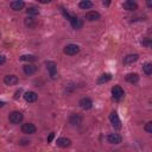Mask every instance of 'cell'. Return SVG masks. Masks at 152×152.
<instances>
[{"instance_id": "19", "label": "cell", "mask_w": 152, "mask_h": 152, "mask_svg": "<svg viewBox=\"0 0 152 152\" xmlns=\"http://www.w3.org/2000/svg\"><path fill=\"white\" fill-rule=\"evenodd\" d=\"M69 122H70L71 125H74V126L80 125V124L82 122V116L78 115V114H72V115L70 116V119H69Z\"/></svg>"}, {"instance_id": "13", "label": "cell", "mask_w": 152, "mask_h": 152, "mask_svg": "<svg viewBox=\"0 0 152 152\" xmlns=\"http://www.w3.org/2000/svg\"><path fill=\"white\" fill-rule=\"evenodd\" d=\"M24 6H25V2L21 0H14L11 2V8L13 11H20L24 8Z\"/></svg>"}, {"instance_id": "27", "label": "cell", "mask_w": 152, "mask_h": 152, "mask_svg": "<svg viewBox=\"0 0 152 152\" xmlns=\"http://www.w3.org/2000/svg\"><path fill=\"white\" fill-rule=\"evenodd\" d=\"M53 137H55V133H50V135L48 137V142H51L52 139H53Z\"/></svg>"}, {"instance_id": "7", "label": "cell", "mask_w": 152, "mask_h": 152, "mask_svg": "<svg viewBox=\"0 0 152 152\" xmlns=\"http://www.w3.org/2000/svg\"><path fill=\"white\" fill-rule=\"evenodd\" d=\"M36 126L33 125V124H31V122H27V124H24L23 126H21V131H23V133H26V134H33V133H36Z\"/></svg>"}, {"instance_id": "15", "label": "cell", "mask_w": 152, "mask_h": 152, "mask_svg": "<svg viewBox=\"0 0 152 152\" xmlns=\"http://www.w3.org/2000/svg\"><path fill=\"white\" fill-rule=\"evenodd\" d=\"M37 97H38V95L34 91H26L24 94V99L26 102H34L37 100Z\"/></svg>"}, {"instance_id": "8", "label": "cell", "mask_w": 152, "mask_h": 152, "mask_svg": "<svg viewBox=\"0 0 152 152\" xmlns=\"http://www.w3.org/2000/svg\"><path fill=\"white\" fill-rule=\"evenodd\" d=\"M78 104H80V107L82 108V109H90L91 108V106H93V101L89 99V97H82L81 100H80V102H78Z\"/></svg>"}, {"instance_id": "28", "label": "cell", "mask_w": 152, "mask_h": 152, "mask_svg": "<svg viewBox=\"0 0 152 152\" xmlns=\"http://www.w3.org/2000/svg\"><path fill=\"white\" fill-rule=\"evenodd\" d=\"M5 62H6V58H5V56L0 55V65H1V64H4Z\"/></svg>"}, {"instance_id": "24", "label": "cell", "mask_w": 152, "mask_h": 152, "mask_svg": "<svg viewBox=\"0 0 152 152\" xmlns=\"http://www.w3.org/2000/svg\"><path fill=\"white\" fill-rule=\"evenodd\" d=\"M27 14L37 15V14H39V10H38L37 7H34V6H31V7H28V8H27Z\"/></svg>"}, {"instance_id": "12", "label": "cell", "mask_w": 152, "mask_h": 152, "mask_svg": "<svg viewBox=\"0 0 152 152\" xmlns=\"http://www.w3.org/2000/svg\"><path fill=\"white\" fill-rule=\"evenodd\" d=\"M100 13L96 12V11H90V12H87L86 13V19L89 20V21H95V20H99L100 19Z\"/></svg>"}, {"instance_id": "32", "label": "cell", "mask_w": 152, "mask_h": 152, "mask_svg": "<svg viewBox=\"0 0 152 152\" xmlns=\"http://www.w3.org/2000/svg\"><path fill=\"white\" fill-rule=\"evenodd\" d=\"M2 106H4V102H1V101H0V107H2Z\"/></svg>"}, {"instance_id": "21", "label": "cell", "mask_w": 152, "mask_h": 152, "mask_svg": "<svg viewBox=\"0 0 152 152\" xmlns=\"http://www.w3.org/2000/svg\"><path fill=\"white\" fill-rule=\"evenodd\" d=\"M112 80V75L110 74H102L100 77H99V80H97V83H106V82H109Z\"/></svg>"}, {"instance_id": "9", "label": "cell", "mask_w": 152, "mask_h": 152, "mask_svg": "<svg viewBox=\"0 0 152 152\" xmlns=\"http://www.w3.org/2000/svg\"><path fill=\"white\" fill-rule=\"evenodd\" d=\"M107 140H108V142H110V144H120V142L122 141V138H121V135H119L118 133H110V134H108Z\"/></svg>"}, {"instance_id": "29", "label": "cell", "mask_w": 152, "mask_h": 152, "mask_svg": "<svg viewBox=\"0 0 152 152\" xmlns=\"http://www.w3.org/2000/svg\"><path fill=\"white\" fill-rule=\"evenodd\" d=\"M141 44H144V45H146V46H150V45H151V43H150L148 40H144V42H141Z\"/></svg>"}, {"instance_id": "22", "label": "cell", "mask_w": 152, "mask_h": 152, "mask_svg": "<svg viewBox=\"0 0 152 152\" xmlns=\"http://www.w3.org/2000/svg\"><path fill=\"white\" fill-rule=\"evenodd\" d=\"M25 25L28 26V27H34L37 25V20L33 18V17H27L25 19Z\"/></svg>"}, {"instance_id": "17", "label": "cell", "mask_w": 152, "mask_h": 152, "mask_svg": "<svg viewBox=\"0 0 152 152\" xmlns=\"http://www.w3.org/2000/svg\"><path fill=\"white\" fill-rule=\"evenodd\" d=\"M126 81H127L128 83H132V84L138 83L139 76H138V74H135V72H129V74L126 75Z\"/></svg>"}, {"instance_id": "31", "label": "cell", "mask_w": 152, "mask_h": 152, "mask_svg": "<svg viewBox=\"0 0 152 152\" xmlns=\"http://www.w3.org/2000/svg\"><path fill=\"white\" fill-rule=\"evenodd\" d=\"M147 6H148V7H151V6H152V4H151V1H147Z\"/></svg>"}, {"instance_id": "3", "label": "cell", "mask_w": 152, "mask_h": 152, "mask_svg": "<svg viewBox=\"0 0 152 152\" xmlns=\"http://www.w3.org/2000/svg\"><path fill=\"white\" fill-rule=\"evenodd\" d=\"M63 52H64L65 55H68V56H74V55H76V53L80 52V46L76 45V44H68V45L64 48Z\"/></svg>"}, {"instance_id": "11", "label": "cell", "mask_w": 152, "mask_h": 152, "mask_svg": "<svg viewBox=\"0 0 152 152\" xmlns=\"http://www.w3.org/2000/svg\"><path fill=\"white\" fill-rule=\"evenodd\" d=\"M122 7L125 10H127V11H135L138 8V4L135 1H133V0H127V1H125L122 4Z\"/></svg>"}, {"instance_id": "18", "label": "cell", "mask_w": 152, "mask_h": 152, "mask_svg": "<svg viewBox=\"0 0 152 152\" xmlns=\"http://www.w3.org/2000/svg\"><path fill=\"white\" fill-rule=\"evenodd\" d=\"M57 145L59 147L65 148V147H69L71 145V140L69 138H59V139H57Z\"/></svg>"}, {"instance_id": "10", "label": "cell", "mask_w": 152, "mask_h": 152, "mask_svg": "<svg viewBox=\"0 0 152 152\" xmlns=\"http://www.w3.org/2000/svg\"><path fill=\"white\" fill-rule=\"evenodd\" d=\"M18 77L15 76V75H6L5 77H4V82H5V84H7V86H14V84H17L18 83Z\"/></svg>"}, {"instance_id": "20", "label": "cell", "mask_w": 152, "mask_h": 152, "mask_svg": "<svg viewBox=\"0 0 152 152\" xmlns=\"http://www.w3.org/2000/svg\"><path fill=\"white\" fill-rule=\"evenodd\" d=\"M78 6H80L82 10H89V8L93 7V2L89 1V0H82V1H80Z\"/></svg>"}, {"instance_id": "30", "label": "cell", "mask_w": 152, "mask_h": 152, "mask_svg": "<svg viewBox=\"0 0 152 152\" xmlns=\"http://www.w3.org/2000/svg\"><path fill=\"white\" fill-rule=\"evenodd\" d=\"M30 141H27V140H20V145H27Z\"/></svg>"}, {"instance_id": "4", "label": "cell", "mask_w": 152, "mask_h": 152, "mask_svg": "<svg viewBox=\"0 0 152 152\" xmlns=\"http://www.w3.org/2000/svg\"><path fill=\"white\" fill-rule=\"evenodd\" d=\"M45 65H46V69L50 72L51 78H53V80L57 78L58 77V75H57V64L55 62H52V61H49V62L45 63Z\"/></svg>"}, {"instance_id": "25", "label": "cell", "mask_w": 152, "mask_h": 152, "mask_svg": "<svg viewBox=\"0 0 152 152\" xmlns=\"http://www.w3.org/2000/svg\"><path fill=\"white\" fill-rule=\"evenodd\" d=\"M20 59H21V61H28V62H34V61H36V57H34V56H32V55H23V56L20 57Z\"/></svg>"}, {"instance_id": "2", "label": "cell", "mask_w": 152, "mask_h": 152, "mask_svg": "<svg viewBox=\"0 0 152 152\" xmlns=\"http://www.w3.org/2000/svg\"><path fill=\"white\" fill-rule=\"evenodd\" d=\"M23 119H24L23 114H21L20 112H18V110H13V112L10 113V115H8L10 122H11V124H14V125L20 124V122L23 121Z\"/></svg>"}, {"instance_id": "5", "label": "cell", "mask_w": 152, "mask_h": 152, "mask_svg": "<svg viewBox=\"0 0 152 152\" xmlns=\"http://www.w3.org/2000/svg\"><path fill=\"white\" fill-rule=\"evenodd\" d=\"M109 120L112 122V126L115 128V129H120L121 128V121L119 119V115L116 112H112L109 114Z\"/></svg>"}, {"instance_id": "26", "label": "cell", "mask_w": 152, "mask_h": 152, "mask_svg": "<svg viewBox=\"0 0 152 152\" xmlns=\"http://www.w3.org/2000/svg\"><path fill=\"white\" fill-rule=\"evenodd\" d=\"M145 131H146L147 133H152V122H151V121H148V122L146 124V126H145Z\"/></svg>"}, {"instance_id": "14", "label": "cell", "mask_w": 152, "mask_h": 152, "mask_svg": "<svg viewBox=\"0 0 152 152\" xmlns=\"http://www.w3.org/2000/svg\"><path fill=\"white\" fill-rule=\"evenodd\" d=\"M139 58V56L137 53H131V55H127L125 58H124V64H132L134 62H137Z\"/></svg>"}, {"instance_id": "16", "label": "cell", "mask_w": 152, "mask_h": 152, "mask_svg": "<svg viewBox=\"0 0 152 152\" xmlns=\"http://www.w3.org/2000/svg\"><path fill=\"white\" fill-rule=\"evenodd\" d=\"M23 70L26 75H33L37 71V66L33 65V64H26V65L23 66Z\"/></svg>"}, {"instance_id": "23", "label": "cell", "mask_w": 152, "mask_h": 152, "mask_svg": "<svg viewBox=\"0 0 152 152\" xmlns=\"http://www.w3.org/2000/svg\"><path fill=\"white\" fill-rule=\"evenodd\" d=\"M142 71L147 75V76H150L151 74H152V64L150 63V62H147V63H145L144 65H142Z\"/></svg>"}, {"instance_id": "1", "label": "cell", "mask_w": 152, "mask_h": 152, "mask_svg": "<svg viewBox=\"0 0 152 152\" xmlns=\"http://www.w3.org/2000/svg\"><path fill=\"white\" fill-rule=\"evenodd\" d=\"M62 12H63V14L65 15V18L70 21V24H71V26L74 27V28H81L82 27V21L76 17V15H71L70 13H68V12H65V10H63L62 8Z\"/></svg>"}, {"instance_id": "6", "label": "cell", "mask_w": 152, "mask_h": 152, "mask_svg": "<svg viewBox=\"0 0 152 152\" xmlns=\"http://www.w3.org/2000/svg\"><path fill=\"white\" fill-rule=\"evenodd\" d=\"M112 95H113V99L120 100V99L125 95V93H124V89H122L120 86H114V87L112 88Z\"/></svg>"}]
</instances>
